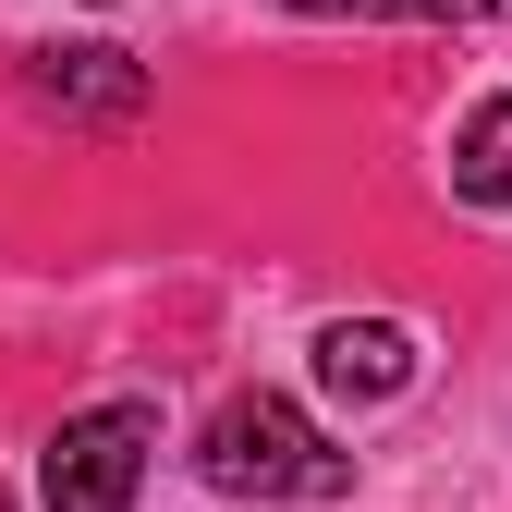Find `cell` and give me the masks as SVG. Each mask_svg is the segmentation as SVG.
I'll return each mask as SVG.
<instances>
[{
  "label": "cell",
  "mask_w": 512,
  "mask_h": 512,
  "mask_svg": "<svg viewBox=\"0 0 512 512\" xmlns=\"http://www.w3.org/2000/svg\"><path fill=\"white\" fill-rule=\"evenodd\" d=\"M317 378H330L342 403H391L415 378V330L403 317H330V330H317Z\"/></svg>",
  "instance_id": "4"
},
{
  "label": "cell",
  "mask_w": 512,
  "mask_h": 512,
  "mask_svg": "<svg viewBox=\"0 0 512 512\" xmlns=\"http://www.w3.org/2000/svg\"><path fill=\"white\" fill-rule=\"evenodd\" d=\"M293 13H366V25H500L512 0H293Z\"/></svg>",
  "instance_id": "6"
},
{
  "label": "cell",
  "mask_w": 512,
  "mask_h": 512,
  "mask_svg": "<svg viewBox=\"0 0 512 512\" xmlns=\"http://www.w3.org/2000/svg\"><path fill=\"white\" fill-rule=\"evenodd\" d=\"M147 452H159V415H147V403L61 415L49 464H37V500H49V512H122V500L147 488Z\"/></svg>",
  "instance_id": "2"
},
{
  "label": "cell",
  "mask_w": 512,
  "mask_h": 512,
  "mask_svg": "<svg viewBox=\"0 0 512 512\" xmlns=\"http://www.w3.org/2000/svg\"><path fill=\"white\" fill-rule=\"evenodd\" d=\"M0 512H13V488H0Z\"/></svg>",
  "instance_id": "7"
},
{
  "label": "cell",
  "mask_w": 512,
  "mask_h": 512,
  "mask_svg": "<svg viewBox=\"0 0 512 512\" xmlns=\"http://www.w3.org/2000/svg\"><path fill=\"white\" fill-rule=\"evenodd\" d=\"M196 476L232 488V500H342V488H354V464H342L281 391H232V403L208 415V439H196Z\"/></svg>",
  "instance_id": "1"
},
{
  "label": "cell",
  "mask_w": 512,
  "mask_h": 512,
  "mask_svg": "<svg viewBox=\"0 0 512 512\" xmlns=\"http://www.w3.org/2000/svg\"><path fill=\"white\" fill-rule=\"evenodd\" d=\"M452 196L464 208H512V86L452 135Z\"/></svg>",
  "instance_id": "5"
},
{
  "label": "cell",
  "mask_w": 512,
  "mask_h": 512,
  "mask_svg": "<svg viewBox=\"0 0 512 512\" xmlns=\"http://www.w3.org/2000/svg\"><path fill=\"white\" fill-rule=\"evenodd\" d=\"M98 13H110V0H98Z\"/></svg>",
  "instance_id": "8"
},
{
  "label": "cell",
  "mask_w": 512,
  "mask_h": 512,
  "mask_svg": "<svg viewBox=\"0 0 512 512\" xmlns=\"http://www.w3.org/2000/svg\"><path fill=\"white\" fill-rule=\"evenodd\" d=\"M25 98L49 122H135L147 110V61H122V49H37L25 61Z\"/></svg>",
  "instance_id": "3"
}]
</instances>
